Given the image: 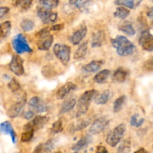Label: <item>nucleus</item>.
<instances>
[{
    "label": "nucleus",
    "mask_w": 153,
    "mask_h": 153,
    "mask_svg": "<svg viewBox=\"0 0 153 153\" xmlns=\"http://www.w3.org/2000/svg\"><path fill=\"white\" fill-rule=\"evenodd\" d=\"M112 45L117 50V53L121 56H128L135 51V46L126 37L119 35L111 40Z\"/></svg>",
    "instance_id": "1"
},
{
    "label": "nucleus",
    "mask_w": 153,
    "mask_h": 153,
    "mask_svg": "<svg viewBox=\"0 0 153 153\" xmlns=\"http://www.w3.org/2000/svg\"><path fill=\"white\" fill-rule=\"evenodd\" d=\"M98 95V91L95 89H91L85 92L79 98L78 104H77V110H76V117H80L83 115L86 114L88 111L91 101L94 98H96Z\"/></svg>",
    "instance_id": "2"
},
{
    "label": "nucleus",
    "mask_w": 153,
    "mask_h": 153,
    "mask_svg": "<svg viewBox=\"0 0 153 153\" xmlns=\"http://www.w3.org/2000/svg\"><path fill=\"white\" fill-rule=\"evenodd\" d=\"M37 45L40 51H48L53 42V36L51 35L48 28H44L36 34Z\"/></svg>",
    "instance_id": "3"
},
{
    "label": "nucleus",
    "mask_w": 153,
    "mask_h": 153,
    "mask_svg": "<svg viewBox=\"0 0 153 153\" xmlns=\"http://www.w3.org/2000/svg\"><path fill=\"white\" fill-rule=\"evenodd\" d=\"M126 130V126L123 123L115 127L107 135V139H106L107 143L111 147L117 146L123 139Z\"/></svg>",
    "instance_id": "4"
},
{
    "label": "nucleus",
    "mask_w": 153,
    "mask_h": 153,
    "mask_svg": "<svg viewBox=\"0 0 153 153\" xmlns=\"http://www.w3.org/2000/svg\"><path fill=\"white\" fill-rule=\"evenodd\" d=\"M12 46L16 53L18 54L32 52V50L27 43L26 37L22 34H18L13 38Z\"/></svg>",
    "instance_id": "5"
},
{
    "label": "nucleus",
    "mask_w": 153,
    "mask_h": 153,
    "mask_svg": "<svg viewBox=\"0 0 153 153\" xmlns=\"http://www.w3.org/2000/svg\"><path fill=\"white\" fill-rule=\"evenodd\" d=\"M71 51L70 47L66 45L56 44L53 47L54 54L64 65H66L70 60Z\"/></svg>",
    "instance_id": "6"
},
{
    "label": "nucleus",
    "mask_w": 153,
    "mask_h": 153,
    "mask_svg": "<svg viewBox=\"0 0 153 153\" xmlns=\"http://www.w3.org/2000/svg\"><path fill=\"white\" fill-rule=\"evenodd\" d=\"M37 14L39 18L42 20L45 24L55 23L57 20V14L56 12H53L51 9L45 8V7H38Z\"/></svg>",
    "instance_id": "7"
},
{
    "label": "nucleus",
    "mask_w": 153,
    "mask_h": 153,
    "mask_svg": "<svg viewBox=\"0 0 153 153\" xmlns=\"http://www.w3.org/2000/svg\"><path fill=\"white\" fill-rule=\"evenodd\" d=\"M9 67L11 72L17 76H22L25 72L23 60L18 55L13 56L9 64Z\"/></svg>",
    "instance_id": "8"
},
{
    "label": "nucleus",
    "mask_w": 153,
    "mask_h": 153,
    "mask_svg": "<svg viewBox=\"0 0 153 153\" xmlns=\"http://www.w3.org/2000/svg\"><path fill=\"white\" fill-rule=\"evenodd\" d=\"M139 45L145 51H153V35L149 31H143L139 38Z\"/></svg>",
    "instance_id": "9"
},
{
    "label": "nucleus",
    "mask_w": 153,
    "mask_h": 153,
    "mask_svg": "<svg viewBox=\"0 0 153 153\" xmlns=\"http://www.w3.org/2000/svg\"><path fill=\"white\" fill-rule=\"evenodd\" d=\"M109 120L105 117H100L96 119L92 123L89 128V133L90 134H98L104 130L106 127L108 126Z\"/></svg>",
    "instance_id": "10"
},
{
    "label": "nucleus",
    "mask_w": 153,
    "mask_h": 153,
    "mask_svg": "<svg viewBox=\"0 0 153 153\" xmlns=\"http://www.w3.org/2000/svg\"><path fill=\"white\" fill-rule=\"evenodd\" d=\"M29 106L30 110L34 113H41L46 112L48 110V107L45 104V103L38 97H32L29 101Z\"/></svg>",
    "instance_id": "11"
},
{
    "label": "nucleus",
    "mask_w": 153,
    "mask_h": 153,
    "mask_svg": "<svg viewBox=\"0 0 153 153\" xmlns=\"http://www.w3.org/2000/svg\"><path fill=\"white\" fill-rule=\"evenodd\" d=\"M25 102H26L25 100H21L20 101H18L13 106H11V108L8 111V117L11 118H16V117L21 116L23 113V110H24Z\"/></svg>",
    "instance_id": "12"
},
{
    "label": "nucleus",
    "mask_w": 153,
    "mask_h": 153,
    "mask_svg": "<svg viewBox=\"0 0 153 153\" xmlns=\"http://www.w3.org/2000/svg\"><path fill=\"white\" fill-rule=\"evenodd\" d=\"M86 32H87V28L85 24H82L81 26L79 28L78 30H76L74 33L72 35L71 38V42L74 45H77L82 42L83 38L86 37Z\"/></svg>",
    "instance_id": "13"
},
{
    "label": "nucleus",
    "mask_w": 153,
    "mask_h": 153,
    "mask_svg": "<svg viewBox=\"0 0 153 153\" xmlns=\"http://www.w3.org/2000/svg\"><path fill=\"white\" fill-rule=\"evenodd\" d=\"M0 132L3 134H9L12 140V142L15 143L17 141V134L10 122L5 121L0 124Z\"/></svg>",
    "instance_id": "14"
},
{
    "label": "nucleus",
    "mask_w": 153,
    "mask_h": 153,
    "mask_svg": "<svg viewBox=\"0 0 153 153\" xmlns=\"http://www.w3.org/2000/svg\"><path fill=\"white\" fill-rule=\"evenodd\" d=\"M76 89V86L72 82H68L65 84H64L63 86H62L59 89H58V91L56 92V98L58 99L61 100L63 99L69 92H71V91L75 90Z\"/></svg>",
    "instance_id": "15"
},
{
    "label": "nucleus",
    "mask_w": 153,
    "mask_h": 153,
    "mask_svg": "<svg viewBox=\"0 0 153 153\" xmlns=\"http://www.w3.org/2000/svg\"><path fill=\"white\" fill-rule=\"evenodd\" d=\"M92 137L90 135H86L83 137L80 140H79L72 147V149L74 152H79L87 147L92 143Z\"/></svg>",
    "instance_id": "16"
},
{
    "label": "nucleus",
    "mask_w": 153,
    "mask_h": 153,
    "mask_svg": "<svg viewBox=\"0 0 153 153\" xmlns=\"http://www.w3.org/2000/svg\"><path fill=\"white\" fill-rule=\"evenodd\" d=\"M23 131H24L22 133L20 140H21L22 142H29L32 139L34 132H35V130H34L33 127L30 123H27L23 126Z\"/></svg>",
    "instance_id": "17"
},
{
    "label": "nucleus",
    "mask_w": 153,
    "mask_h": 153,
    "mask_svg": "<svg viewBox=\"0 0 153 153\" xmlns=\"http://www.w3.org/2000/svg\"><path fill=\"white\" fill-rule=\"evenodd\" d=\"M105 41V34L103 31H98L92 35V48H99L102 46Z\"/></svg>",
    "instance_id": "18"
},
{
    "label": "nucleus",
    "mask_w": 153,
    "mask_h": 153,
    "mask_svg": "<svg viewBox=\"0 0 153 153\" xmlns=\"http://www.w3.org/2000/svg\"><path fill=\"white\" fill-rule=\"evenodd\" d=\"M103 63H104L103 61H100V60L92 61L88 63V64L83 65V68H82V70L83 71L86 72V73H94V72L97 71L101 68Z\"/></svg>",
    "instance_id": "19"
},
{
    "label": "nucleus",
    "mask_w": 153,
    "mask_h": 153,
    "mask_svg": "<svg viewBox=\"0 0 153 153\" xmlns=\"http://www.w3.org/2000/svg\"><path fill=\"white\" fill-rule=\"evenodd\" d=\"M143 0H116L115 4L119 6H123L130 9H134L137 8Z\"/></svg>",
    "instance_id": "20"
},
{
    "label": "nucleus",
    "mask_w": 153,
    "mask_h": 153,
    "mask_svg": "<svg viewBox=\"0 0 153 153\" xmlns=\"http://www.w3.org/2000/svg\"><path fill=\"white\" fill-rule=\"evenodd\" d=\"M87 50H88V42H85L83 44L80 45V47H78V48L76 49V51H75L74 55V58L76 61H80V60L83 59L85 58V56H86L87 53Z\"/></svg>",
    "instance_id": "21"
},
{
    "label": "nucleus",
    "mask_w": 153,
    "mask_h": 153,
    "mask_svg": "<svg viewBox=\"0 0 153 153\" xmlns=\"http://www.w3.org/2000/svg\"><path fill=\"white\" fill-rule=\"evenodd\" d=\"M48 118L47 117H44V116H38L35 117L32 121L30 122L31 125L33 127L34 130L36 131L38 129L42 128L45 126V125L48 123Z\"/></svg>",
    "instance_id": "22"
},
{
    "label": "nucleus",
    "mask_w": 153,
    "mask_h": 153,
    "mask_svg": "<svg viewBox=\"0 0 153 153\" xmlns=\"http://www.w3.org/2000/svg\"><path fill=\"white\" fill-rule=\"evenodd\" d=\"M11 30V23L10 21H5L0 24V42L8 38Z\"/></svg>",
    "instance_id": "23"
},
{
    "label": "nucleus",
    "mask_w": 153,
    "mask_h": 153,
    "mask_svg": "<svg viewBox=\"0 0 153 153\" xmlns=\"http://www.w3.org/2000/svg\"><path fill=\"white\" fill-rule=\"evenodd\" d=\"M119 29L128 36H133L136 32L132 23L129 21H125L120 23L119 26Z\"/></svg>",
    "instance_id": "24"
},
{
    "label": "nucleus",
    "mask_w": 153,
    "mask_h": 153,
    "mask_svg": "<svg viewBox=\"0 0 153 153\" xmlns=\"http://www.w3.org/2000/svg\"><path fill=\"white\" fill-rule=\"evenodd\" d=\"M110 70H108V69H104V70L98 72V73L94 76V81H95V83H98V84L104 83L107 80L109 76H110Z\"/></svg>",
    "instance_id": "25"
},
{
    "label": "nucleus",
    "mask_w": 153,
    "mask_h": 153,
    "mask_svg": "<svg viewBox=\"0 0 153 153\" xmlns=\"http://www.w3.org/2000/svg\"><path fill=\"white\" fill-rule=\"evenodd\" d=\"M33 0H12L14 6L19 7L21 11H26L31 8Z\"/></svg>",
    "instance_id": "26"
},
{
    "label": "nucleus",
    "mask_w": 153,
    "mask_h": 153,
    "mask_svg": "<svg viewBox=\"0 0 153 153\" xmlns=\"http://www.w3.org/2000/svg\"><path fill=\"white\" fill-rule=\"evenodd\" d=\"M113 80L119 83H123L126 81L128 76V72L123 68L117 69L113 74Z\"/></svg>",
    "instance_id": "27"
},
{
    "label": "nucleus",
    "mask_w": 153,
    "mask_h": 153,
    "mask_svg": "<svg viewBox=\"0 0 153 153\" xmlns=\"http://www.w3.org/2000/svg\"><path fill=\"white\" fill-rule=\"evenodd\" d=\"M76 104V101L75 98H70V99L67 100L62 104L61 109H60V113H68V112L71 111L74 108Z\"/></svg>",
    "instance_id": "28"
},
{
    "label": "nucleus",
    "mask_w": 153,
    "mask_h": 153,
    "mask_svg": "<svg viewBox=\"0 0 153 153\" xmlns=\"http://www.w3.org/2000/svg\"><path fill=\"white\" fill-rule=\"evenodd\" d=\"M129 14H130V11L128 8L123 6H119L114 12V17L121 20H125L128 17Z\"/></svg>",
    "instance_id": "29"
},
{
    "label": "nucleus",
    "mask_w": 153,
    "mask_h": 153,
    "mask_svg": "<svg viewBox=\"0 0 153 153\" xmlns=\"http://www.w3.org/2000/svg\"><path fill=\"white\" fill-rule=\"evenodd\" d=\"M90 124V121L89 120H80V121L77 122L76 123H75L74 125H71L70 126V132H75L78 131L82 130V129L85 128L86 127H87Z\"/></svg>",
    "instance_id": "30"
},
{
    "label": "nucleus",
    "mask_w": 153,
    "mask_h": 153,
    "mask_svg": "<svg viewBox=\"0 0 153 153\" xmlns=\"http://www.w3.org/2000/svg\"><path fill=\"white\" fill-rule=\"evenodd\" d=\"M131 149V141L130 139H126L120 143L117 149V153H130Z\"/></svg>",
    "instance_id": "31"
},
{
    "label": "nucleus",
    "mask_w": 153,
    "mask_h": 153,
    "mask_svg": "<svg viewBox=\"0 0 153 153\" xmlns=\"http://www.w3.org/2000/svg\"><path fill=\"white\" fill-rule=\"evenodd\" d=\"M92 0H70L69 3L74 8L80 10H83L89 5Z\"/></svg>",
    "instance_id": "32"
},
{
    "label": "nucleus",
    "mask_w": 153,
    "mask_h": 153,
    "mask_svg": "<svg viewBox=\"0 0 153 153\" xmlns=\"http://www.w3.org/2000/svg\"><path fill=\"white\" fill-rule=\"evenodd\" d=\"M126 95H122V96L119 97L118 98L115 100L114 103H113V111H114V113H119L123 108V106L126 104Z\"/></svg>",
    "instance_id": "33"
},
{
    "label": "nucleus",
    "mask_w": 153,
    "mask_h": 153,
    "mask_svg": "<svg viewBox=\"0 0 153 153\" xmlns=\"http://www.w3.org/2000/svg\"><path fill=\"white\" fill-rule=\"evenodd\" d=\"M110 92L109 90H105L100 95H98L95 98V103L97 104H105L108 102L110 98Z\"/></svg>",
    "instance_id": "34"
},
{
    "label": "nucleus",
    "mask_w": 153,
    "mask_h": 153,
    "mask_svg": "<svg viewBox=\"0 0 153 153\" xmlns=\"http://www.w3.org/2000/svg\"><path fill=\"white\" fill-rule=\"evenodd\" d=\"M39 3L42 7L53 9L58 6L59 1V0H39Z\"/></svg>",
    "instance_id": "35"
},
{
    "label": "nucleus",
    "mask_w": 153,
    "mask_h": 153,
    "mask_svg": "<svg viewBox=\"0 0 153 153\" xmlns=\"http://www.w3.org/2000/svg\"><path fill=\"white\" fill-rule=\"evenodd\" d=\"M20 26L24 32H30L33 29L34 26H35V23L29 19H25L20 23Z\"/></svg>",
    "instance_id": "36"
},
{
    "label": "nucleus",
    "mask_w": 153,
    "mask_h": 153,
    "mask_svg": "<svg viewBox=\"0 0 153 153\" xmlns=\"http://www.w3.org/2000/svg\"><path fill=\"white\" fill-rule=\"evenodd\" d=\"M138 114H135L134 116H132L131 118L130 124L131 126H134V127H140L144 123V119H138Z\"/></svg>",
    "instance_id": "37"
},
{
    "label": "nucleus",
    "mask_w": 153,
    "mask_h": 153,
    "mask_svg": "<svg viewBox=\"0 0 153 153\" xmlns=\"http://www.w3.org/2000/svg\"><path fill=\"white\" fill-rule=\"evenodd\" d=\"M8 88L10 89V90L12 91L13 92H17V91L20 89V83H19L18 81H17V80L14 78L11 79V81L8 83Z\"/></svg>",
    "instance_id": "38"
},
{
    "label": "nucleus",
    "mask_w": 153,
    "mask_h": 153,
    "mask_svg": "<svg viewBox=\"0 0 153 153\" xmlns=\"http://www.w3.org/2000/svg\"><path fill=\"white\" fill-rule=\"evenodd\" d=\"M51 130L53 133H60V132L62 131L63 130V126H62V123L61 120H57L55 123L53 124L52 128H51Z\"/></svg>",
    "instance_id": "39"
},
{
    "label": "nucleus",
    "mask_w": 153,
    "mask_h": 153,
    "mask_svg": "<svg viewBox=\"0 0 153 153\" xmlns=\"http://www.w3.org/2000/svg\"><path fill=\"white\" fill-rule=\"evenodd\" d=\"M42 74H43L47 77V76H53L54 75H55L56 72L55 71L53 70V68L51 67V66L48 65L43 68V69H42Z\"/></svg>",
    "instance_id": "40"
},
{
    "label": "nucleus",
    "mask_w": 153,
    "mask_h": 153,
    "mask_svg": "<svg viewBox=\"0 0 153 153\" xmlns=\"http://www.w3.org/2000/svg\"><path fill=\"white\" fill-rule=\"evenodd\" d=\"M54 147L53 140L51 139L46 142V143L44 144V150L46 152H51Z\"/></svg>",
    "instance_id": "41"
},
{
    "label": "nucleus",
    "mask_w": 153,
    "mask_h": 153,
    "mask_svg": "<svg viewBox=\"0 0 153 153\" xmlns=\"http://www.w3.org/2000/svg\"><path fill=\"white\" fill-rule=\"evenodd\" d=\"M143 69L147 71H153V59L147 60L143 65Z\"/></svg>",
    "instance_id": "42"
},
{
    "label": "nucleus",
    "mask_w": 153,
    "mask_h": 153,
    "mask_svg": "<svg viewBox=\"0 0 153 153\" xmlns=\"http://www.w3.org/2000/svg\"><path fill=\"white\" fill-rule=\"evenodd\" d=\"M9 12V8L6 6L0 7V20L5 17Z\"/></svg>",
    "instance_id": "43"
},
{
    "label": "nucleus",
    "mask_w": 153,
    "mask_h": 153,
    "mask_svg": "<svg viewBox=\"0 0 153 153\" xmlns=\"http://www.w3.org/2000/svg\"><path fill=\"white\" fill-rule=\"evenodd\" d=\"M23 116H24V118L26 119V120H31V119H33L34 116H35V113H34L33 111H32V110H29V111L24 113Z\"/></svg>",
    "instance_id": "44"
},
{
    "label": "nucleus",
    "mask_w": 153,
    "mask_h": 153,
    "mask_svg": "<svg viewBox=\"0 0 153 153\" xmlns=\"http://www.w3.org/2000/svg\"><path fill=\"white\" fill-rule=\"evenodd\" d=\"M64 26H65L64 24H62V23H60V24H56L52 26L51 29H52L53 31H60L62 30V29H64Z\"/></svg>",
    "instance_id": "45"
},
{
    "label": "nucleus",
    "mask_w": 153,
    "mask_h": 153,
    "mask_svg": "<svg viewBox=\"0 0 153 153\" xmlns=\"http://www.w3.org/2000/svg\"><path fill=\"white\" fill-rule=\"evenodd\" d=\"M44 151V144H39L35 147L33 153H42Z\"/></svg>",
    "instance_id": "46"
},
{
    "label": "nucleus",
    "mask_w": 153,
    "mask_h": 153,
    "mask_svg": "<svg viewBox=\"0 0 153 153\" xmlns=\"http://www.w3.org/2000/svg\"><path fill=\"white\" fill-rule=\"evenodd\" d=\"M95 153H107V149L103 146H98L96 149Z\"/></svg>",
    "instance_id": "47"
},
{
    "label": "nucleus",
    "mask_w": 153,
    "mask_h": 153,
    "mask_svg": "<svg viewBox=\"0 0 153 153\" xmlns=\"http://www.w3.org/2000/svg\"><path fill=\"white\" fill-rule=\"evenodd\" d=\"M147 16H148L149 18L153 19V7L152 8H150L149 11L147 12Z\"/></svg>",
    "instance_id": "48"
},
{
    "label": "nucleus",
    "mask_w": 153,
    "mask_h": 153,
    "mask_svg": "<svg viewBox=\"0 0 153 153\" xmlns=\"http://www.w3.org/2000/svg\"><path fill=\"white\" fill-rule=\"evenodd\" d=\"M134 153H148V152H147L144 148H140L139 149L137 150V151L134 152Z\"/></svg>",
    "instance_id": "49"
},
{
    "label": "nucleus",
    "mask_w": 153,
    "mask_h": 153,
    "mask_svg": "<svg viewBox=\"0 0 153 153\" xmlns=\"http://www.w3.org/2000/svg\"><path fill=\"white\" fill-rule=\"evenodd\" d=\"M3 1H4V0H0V4L2 3V2H3Z\"/></svg>",
    "instance_id": "50"
},
{
    "label": "nucleus",
    "mask_w": 153,
    "mask_h": 153,
    "mask_svg": "<svg viewBox=\"0 0 153 153\" xmlns=\"http://www.w3.org/2000/svg\"><path fill=\"white\" fill-rule=\"evenodd\" d=\"M54 153H61L60 152H54Z\"/></svg>",
    "instance_id": "51"
}]
</instances>
